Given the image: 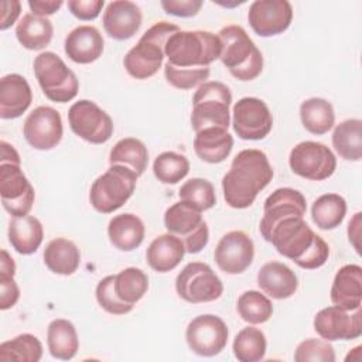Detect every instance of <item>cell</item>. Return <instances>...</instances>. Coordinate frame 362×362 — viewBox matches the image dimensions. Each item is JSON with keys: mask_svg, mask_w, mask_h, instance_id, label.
I'll list each match as a JSON object with an SVG mask.
<instances>
[{"mask_svg": "<svg viewBox=\"0 0 362 362\" xmlns=\"http://www.w3.org/2000/svg\"><path fill=\"white\" fill-rule=\"evenodd\" d=\"M44 263L52 273L69 276L74 274L79 267L81 253L72 240L57 238L45 246Z\"/></svg>", "mask_w": 362, "mask_h": 362, "instance_id": "cell-30", "label": "cell"}, {"mask_svg": "<svg viewBox=\"0 0 362 362\" xmlns=\"http://www.w3.org/2000/svg\"><path fill=\"white\" fill-rule=\"evenodd\" d=\"M20 298V288L14 280V274L0 272V308L8 310Z\"/></svg>", "mask_w": 362, "mask_h": 362, "instance_id": "cell-47", "label": "cell"}, {"mask_svg": "<svg viewBox=\"0 0 362 362\" xmlns=\"http://www.w3.org/2000/svg\"><path fill=\"white\" fill-rule=\"evenodd\" d=\"M0 147H1V158H0V163H16V164H21L20 156H18V153L16 151V148H14L11 144H8L7 141L1 140Z\"/></svg>", "mask_w": 362, "mask_h": 362, "instance_id": "cell-51", "label": "cell"}, {"mask_svg": "<svg viewBox=\"0 0 362 362\" xmlns=\"http://www.w3.org/2000/svg\"><path fill=\"white\" fill-rule=\"evenodd\" d=\"M233 147V137L222 127H206L197 133L194 150L197 156L209 164H218L226 160Z\"/></svg>", "mask_w": 362, "mask_h": 362, "instance_id": "cell-27", "label": "cell"}, {"mask_svg": "<svg viewBox=\"0 0 362 362\" xmlns=\"http://www.w3.org/2000/svg\"><path fill=\"white\" fill-rule=\"evenodd\" d=\"M229 337L222 318L214 314H202L192 318L185 329L189 349L199 356H215L223 351Z\"/></svg>", "mask_w": 362, "mask_h": 362, "instance_id": "cell-14", "label": "cell"}, {"mask_svg": "<svg viewBox=\"0 0 362 362\" xmlns=\"http://www.w3.org/2000/svg\"><path fill=\"white\" fill-rule=\"evenodd\" d=\"M307 202L304 195L293 188H277L264 201L259 230L264 238L272 226L287 216H304Z\"/></svg>", "mask_w": 362, "mask_h": 362, "instance_id": "cell-20", "label": "cell"}, {"mask_svg": "<svg viewBox=\"0 0 362 362\" xmlns=\"http://www.w3.org/2000/svg\"><path fill=\"white\" fill-rule=\"evenodd\" d=\"M184 255L185 246L182 240L173 233H164L153 239L148 245L146 260L153 270L167 273L180 264Z\"/></svg>", "mask_w": 362, "mask_h": 362, "instance_id": "cell-26", "label": "cell"}, {"mask_svg": "<svg viewBox=\"0 0 362 362\" xmlns=\"http://www.w3.org/2000/svg\"><path fill=\"white\" fill-rule=\"evenodd\" d=\"M209 66L202 68H177L164 64V76L167 82L177 89H192L199 83H204L209 76Z\"/></svg>", "mask_w": 362, "mask_h": 362, "instance_id": "cell-43", "label": "cell"}, {"mask_svg": "<svg viewBox=\"0 0 362 362\" xmlns=\"http://www.w3.org/2000/svg\"><path fill=\"white\" fill-rule=\"evenodd\" d=\"M148 288L147 274L137 267H126L113 276V290L119 300L133 305L143 298Z\"/></svg>", "mask_w": 362, "mask_h": 362, "instance_id": "cell-37", "label": "cell"}, {"mask_svg": "<svg viewBox=\"0 0 362 362\" xmlns=\"http://www.w3.org/2000/svg\"><path fill=\"white\" fill-rule=\"evenodd\" d=\"M232 93L229 88L218 81L204 82L192 96L191 126L195 133L206 127L226 129L230 124L229 106Z\"/></svg>", "mask_w": 362, "mask_h": 362, "instance_id": "cell-6", "label": "cell"}, {"mask_svg": "<svg viewBox=\"0 0 362 362\" xmlns=\"http://www.w3.org/2000/svg\"><path fill=\"white\" fill-rule=\"evenodd\" d=\"M266 337L262 329L246 327L240 329L233 339V355L240 362H259L266 354Z\"/></svg>", "mask_w": 362, "mask_h": 362, "instance_id": "cell-39", "label": "cell"}, {"mask_svg": "<svg viewBox=\"0 0 362 362\" xmlns=\"http://www.w3.org/2000/svg\"><path fill=\"white\" fill-rule=\"evenodd\" d=\"M180 201L189 204L198 211L211 209L216 204V195L212 182L205 178H191L185 181L178 191Z\"/></svg>", "mask_w": 362, "mask_h": 362, "instance_id": "cell-42", "label": "cell"}, {"mask_svg": "<svg viewBox=\"0 0 362 362\" xmlns=\"http://www.w3.org/2000/svg\"><path fill=\"white\" fill-rule=\"evenodd\" d=\"M255 245L243 230H230L225 233L214 252L218 267L228 274L243 273L253 262Z\"/></svg>", "mask_w": 362, "mask_h": 362, "instance_id": "cell-19", "label": "cell"}, {"mask_svg": "<svg viewBox=\"0 0 362 362\" xmlns=\"http://www.w3.org/2000/svg\"><path fill=\"white\" fill-rule=\"evenodd\" d=\"M288 164L294 174L305 180L322 181L334 174L337 158L325 144L307 140L293 147Z\"/></svg>", "mask_w": 362, "mask_h": 362, "instance_id": "cell-11", "label": "cell"}, {"mask_svg": "<svg viewBox=\"0 0 362 362\" xmlns=\"http://www.w3.org/2000/svg\"><path fill=\"white\" fill-rule=\"evenodd\" d=\"M238 313L240 318L249 324H263L273 314L272 301L256 290H247L238 298Z\"/></svg>", "mask_w": 362, "mask_h": 362, "instance_id": "cell-40", "label": "cell"}, {"mask_svg": "<svg viewBox=\"0 0 362 362\" xmlns=\"http://www.w3.org/2000/svg\"><path fill=\"white\" fill-rule=\"evenodd\" d=\"M146 228L143 221L134 214H120L113 216L107 225L110 243L123 252L137 249L144 239Z\"/></svg>", "mask_w": 362, "mask_h": 362, "instance_id": "cell-28", "label": "cell"}, {"mask_svg": "<svg viewBox=\"0 0 362 362\" xmlns=\"http://www.w3.org/2000/svg\"><path fill=\"white\" fill-rule=\"evenodd\" d=\"M232 113L233 130L243 140H262L273 127V116L267 105L259 98L239 99Z\"/></svg>", "mask_w": 362, "mask_h": 362, "instance_id": "cell-15", "label": "cell"}, {"mask_svg": "<svg viewBox=\"0 0 362 362\" xmlns=\"http://www.w3.org/2000/svg\"><path fill=\"white\" fill-rule=\"evenodd\" d=\"M42 356V344L33 334H20L0 345V361L38 362Z\"/></svg>", "mask_w": 362, "mask_h": 362, "instance_id": "cell-38", "label": "cell"}, {"mask_svg": "<svg viewBox=\"0 0 362 362\" xmlns=\"http://www.w3.org/2000/svg\"><path fill=\"white\" fill-rule=\"evenodd\" d=\"M21 11V3L17 0H6L1 1V21H0V30H7L11 27L16 20L18 18Z\"/></svg>", "mask_w": 362, "mask_h": 362, "instance_id": "cell-49", "label": "cell"}, {"mask_svg": "<svg viewBox=\"0 0 362 362\" xmlns=\"http://www.w3.org/2000/svg\"><path fill=\"white\" fill-rule=\"evenodd\" d=\"M276 250L298 267L313 270L328 260L329 246L304 221V216H287L276 222L264 236Z\"/></svg>", "mask_w": 362, "mask_h": 362, "instance_id": "cell-1", "label": "cell"}, {"mask_svg": "<svg viewBox=\"0 0 362 362\" xmlns=\"http://www.w3.org/2000/svg\"><path fill=\"white\" fill-rule=\"evenodd\" d=\"M68 122L76 136L92 144L106 143L113 134L110 116L88 99H81L69 107Z\"/></svg>", "mask_w": 362, "mask_h": 362, "instance_id": "cell-12", "label": "cell"}, {"mask_svg": "<svg viewBox=\"0 0 362 362\" xmlns=\"http://www.w3.org/2000/svg\"><path fill=\"white\" fill-rule=\"evenodd\" d=\"M164 226L168 233L178 236L188 253L201 252L209 240L208 225L201 211L184 201H178L167 208L164 214Z\"/></svg>", "mask_w": 362, "mask_h": 362, "instance_id": "cell-9", "label": "cell"}, {"mask_svg": "<svg viewBox=\"0 0 362 362\" xmlns=\"http://www.w3.org/2000/svg\"><path fill=\"white\" fill-rule=\"evenodd\" d=\"M272 178L273 168L262 150H242L222 178L223 198L230 208L245 209L255 202L257 194L269 185Z\"/></svg>", "mask_w": 362, "mask_h": 362, "instance_id": "cell-2", "label": "cell"}, {"mask_svg": "<svg viewBox=\"0 0 362 362\" xmlns=\"http://www.w3.org/2000/svg\"><path fill=\"white\" fill-rule=\"evenodd\" d=\"M332 146L341 158L359 161L362 158V122L359 119L341 122L334 129Z\"/></svg>", "mask_w": 362, "mask_h": 362, "instance_id": "cell-34", "label": "cell"}, {"mask_svg": "<svg viewBox=\"0 0 362 362\" xmlns=\"http://www.w3.org/2000/svg\"><path fill=\"white\" fill-rule=\"evenodd\" d=\"M141 11L139 6L129 0L110 1L103 11V28L106 34L117 41L132 38L141 25Z\"/></svg>", "mask_w": 362, "mask_h": 362, "instance_id": "cell-21", "label": "cell"}, {"mask_svg": "<svg viewBox=\"0 0 362 362\" xmlns=\"http://www.w3.org/2000/svg\"><path fill=\"white\" fill-rule=\"evenodd\" d=\"M222 42L211 31H181L171 34L164 45L167 62L177 68L209 66L221 57Z\"/></svg>", "mask_w": 362, "mask_h": 362, "instance_id": "cell-3", "label": "cell"}, {"mask_svg": "<svg viewBox=\"0 0 362 362\" xmlns=\"http://www.w3.org/2000/svg\"><path fill=\"white\" fill-rule=\"evenodd\" d=\"M300 119L307 132L321 136L332 129L335 112L327 99L310 98L300 105Z\"/></svg>", "mask_w": 362, "mask_h": 362, "instance_id": "cell-33", "label": "cell"}, {"mask_svg": "<svg viewBox=\"0 0 362 362\" xmlns=\"http://www.w3.org/2000/svg\"><path fill=\"white\" fill-rule=\"evenodd\" d=\"M0 272L16 274V263L13 257L7 253L6 249H1V257H0Z\"/></svg>", "mask_w": 362, "mask_h": 362, "instance_id": "cell-52", "label": "cell"}, {"mask_svg": "<svg viewBox=\"0 0 362 362\" xmlns=\"http://www.w3.org/2000/svg\"><path fill=\"white\" fill-rule=\"evenodd\" d=\"M180 28L168 21L153 24L129 49L123 58V65L127 74L136 79H147L158 72L164 59V45L168 37Z\"/></svg>", "mask_w": 362, "mask_h": 362, "instance_id": "cell-5", "label": "cell"}, {"mask_svg": "<svg viewBox=\"0 0 362 362\" xmlns=\"http://www.w3.org/2000/svg\"><path fill=\"white\" fill-rule=\"evenodd\" d=\"M0 197L3 208L13 216H25L33 208L35 192L21 165L0 163Z\"/></svg>", "mask_w": 362, "mask_h": 362, "instance_id": "cell-13", "label": "cell"}, {"mask_svg": "<svg viewBox=\"0 0 362 362\" xmlns=\"http://www.w3.org/2000/svg\"><path fill=\"white\" fill-rule=\"evenodd\" d=\"M218 37L222 42L219 59L233 78L252 81L260 75L263 69V55L245 28L230 24L221 28Z\"/></svg>", "mask_w": 362, "mask_h": 362, "instance_id": "cell-4", "label": "cell"}, {"mask_svg": "<svg viewBox=\"0 0 362 362\" xmlns=\"http://www.w3.org/2000/svg\"><path fill=\"white\" fill-rule=\"evenodd\" d=\"M331 301L346 311L361 308L362 267L359 264H345L337 272L331 287Z\"/></svg>", "mask_w": 362, "mask_h": 362, "instance_id": "cell-22", "label": "cell"}, {"mask_svg": "<svg viewBox=\"0 0 362 362\" xmlns=\"http://www.w3.org/2000/svg\"><path fill=\"white\" fill-rule=\"evenodd\" d=\"M175 290L184 301L199 304L218 300L223 293V284L209 264L191 262L178 273Z\"/></svg>", "mask_w": 362, "mask_h": 362, "instance_id": "cell-10", "label": "cell"}, {"mask_svg": "<svg viewBox=\"0 0 362 362\" xmlns=\"http://www.w3.org/2000/svg\"><path fill=\"white\" fill-rule=\"evenodd\" d=\"M296 362H334L335 361V351L328 341L308 338L300 342L294 352Z\"/></svg>", "mask_w": 362, "mask_h": 362, "instance_id": "cell-44", "label": "cell"}, {"mask_svg": "<svg viewBox=\"0 0 362 362\" xmlns=\"http://www.w3.org/2000/svg\"><path fill=\"white\" fill-rule=\"evenodd\" d=\"M103 45V37L96 27L79 25L66 35L64 49L71 61L90 64L102 55Z\"/></svg>", "mask_w": 362, "mask_h": 362, "instance_id": "cell-24", "label": "cell"}, {"mask_svg": "<svg viewBox=\"0 0 362 362\" xmlns=\"http://www.w3.org/2000/svg\"><path fill=\"white\" fill-rule=\"evenodd\" d=\"M33 92L20 74H8L0 79V117H20L31 105Z\"/></svg>", "mask_w": 362, "mask_h": 362, "instance_id": "cell-23", "label": "cell"}, {"mask_svg": "<svg viewBox=\"0 0 362 362\" xmlns=\"http://www.w3.org/2000/svg\"><path fill=\"white\" fill-rule=\"evenodd\" d=\"M257 286L274 300L291 297L298 287L296 273L280 262H267L257 272Z\"/></svg>", "mask_w": 362, "mask_h": 362, "instance_id": "cell-25", "label": "cell"}, {"mask_svg": "<svg viewBox=\"0 0 362 362\" xmlns=\"http://www.w3.org/2000/svg\"><path fill=\"white\" fill-rule=\"evenodd\" d=\"M109 163L110 165H126L140 177L148 164L147 147L141 140L136 137H124L119 140L110 150Z\"/></svg>", "mask_w": 362, "mask_h": 362, "instance_id": "cell-35", "label": "cell"}, {"mask_svg": "<svg viewBox=\"0 0 362 362\" xmlns=\"http://www.w3.org/2000/svg\"><path fill=\"white\" fill-rule=\"evenodd\" d=\"M346 214V202L338 194H324L311 206L313 222L322 230L338 228Z\"/></svg>", "mask_w": 362, "mask_h": 362, "instance_id": "cell-36", "label": "cell"}, {"mask_svg": "<svg viewBox=\"0 0 362 362\" xmlns=\"http://www.w3.org/2000/svg\"><path fill=\"white\" fill-rule=\"evenodd\" d=\"M44 229L41 222L31 215L13 218L8 223V242L20 255H33L41 246Z\"/></svg>", "mask_w": 362, "mask_h": 362, "instance_id": "cell-29", "label": "cell"}, {"mask_svg": "<svg viewBox=\"0 0 362 362\" xmlns=\"http://www.w3.org/2000/svg\"><path fill=\"white\" fill-rule=\"evenodd\" d=\"M160 4L167 14L175 17H194L204 3L201 0H161Z\"/></svg>", "mask_w": 362, "mask_h": 362, "instance_id": "cell-48", "label": "cell"}, {"mask_svg": "<svg viewBox=\"0 0 362 362\" xmlns=\"http://www.w3.org/2000/svg\"><path fill=\"white\" fill-rule=\"evenodd\" d=\"M105 6L103 0H69L68 8L78 20L90 21L95 20Z\"/></svg>", "mask_w": 362, "mask_h": 362, "instance_id": "cell-46", "label": "cell"}, {"mask_svg": "<svg viewBox=\"0 0 362 362\" xmlns=\"http://www.w3.org/2000/svg\"><path fill=\"white\" fill-rule=\"evenodd\" d=\"M153 173L163 184H177L189 173V161L180 153L164 151L156 157Z\"/></svg>", "mask_w": 362, "mask_h": 362, "instance_id": "cell-41", "label": "cell"}, {"mask_svg": "<svg viewBox=\"0 0 362 362\" xmlns=\"http://www.w3.org/2000/svg\"><path fill=\"white\" fill-rule=\"evenodd\" d=\"M23 133L27 143L35 150L57 147L64 133L59 112L51 106L35 107L24 120Z\"/></svg>", "mask_w": 362, "mask_h": 362, "instance_id": "cell-16", "label": "cell"}, {"mask_svg": "<svg viewBox=\"0 0 362 362\" xmlns=\"http://www.w3.org/2000/svg\"><path fill=\"white\" fill-rule=\"evenodd\" d=\"M359 219H361V212L355 214L354 219H352V221H349V225H348V236H349V242H352V245H354V247H355V249H356L355 239H358V236H359V233H358V230H359Z\"/></svg>", "mask_w": 362, "mask_h": 362, "instance_id": "cell-53", "label": "cell"}, {"mask_svg": "<svg viewBox=\"0 0 362 362\" xmlns=\"http://www.w3.org/2000/svg\"><path fill=\"white\" fill-rule=\"evenodd\" d=\"M137 177L139 175L126 165H110L90 187L89 201L92 206L100 214H112L119 209L133 195Z\"/></svg>", "mask_w": 362, "mask_h": 362, "instance_id": "cell-7", "label": "cell"}, {"mask_svg": "<svg viewBox=\"0 0 362 362\" xmlns=\"http://www.w3.org/2000/svg\"><path fill=\"white\" fill-rule=\"evenodd\" d=\"M47 345L54 358L61 361L72 359L79 348V339L74 324L64 318L51 321L47 329Z\"/></svg>", "mask_w": 362, "mask_h": 362, "instance_id": "cell-31", "label": "cell"}, {"mask_svg": "<svg viewBox=\"0 0 362 362\" xmlns=\"http://www.w3.org/2000/svg\"><path fill=\"white\" fill-rule=\"evenodd\" d=\"M95 296H96L98 304L109 314L123 315L133 310V305L123 303L116 296V293L113 290V276H106L98 283Z\"/></svg>", "mask_w": 362, "mask_h": 362, "instance_id": "cell-45", "label": "cell"}, {"mask_svg": "<svg viewBox=\"0 0 362 362\" xmlns=\"http://www.w3.org/2000/svg\"><path fill=\"white\" fill-rule=\"evenodd\" d=\"M247 20L257 35H279L290 27L293 7L287 0H256L249 7Z\"/></svg>", "mask_w": 362, "mask_h": 362, "instance_id": "cell-18", "label": "cell"}, {"mask_svg": "<svg viewBox=\"0 0 362 362\" xmlns=\"http://www.w3.org/2000/svg\"><path fill=\"white\" fill-rule=\"evenodd\" d=\"M314 329L325 341H348L362 335L361 308L346 311L338 305L320 310L314 317Z\"/></svg>", "mask_w": 362, "mask_h": 362, "instance_id": "cell-17", "label": "cell"}, {"mask_svg": "<svg viewBox=\"0 0 362 362\" xmlns=\"http://www.w3.org/2000/svg\"><path fill=\"white\" fill-rule=\"evenodd\" d=\"M62 4L64 3L61 0H30L28 1V7L31 8L33 14L40 17H45L57 13L62 7Z\"/></svg>", "mask_w": 362, "mask_h": 362, "instance_id": "cell-50", "label": "cell"}, {"mask_svg": "<svg viewBox=\"0 0 362 362\" xmlns=\"http://www.w3.org/2000/svg\"><path fill=\"white\" fill-rule=\"evenodd\" d=\"M34 74L44 95L52 102L66 103L78 95L79 82L76 75L52 51L35 57Z\"/></svg>", "mask_w": 362, "mask_h": 362, "instance_id": "cell-8", "label": "cell"}, {"mask_svg": "<svg viewBox=\"0 0 362 362\" xmlns=\"http://www.w3.org/2000/svg\"><path fill=\"white\" fill-rule=\"evenodd\" d=\"M52 34V23L47 17H40L33 13L24 14L16 27L18 42L31 51L45 48L51 42Z\"/></svg>", "mask_w": 362, "mask_h": 362, "instance_id": "cell-32", "label": "cell"}]
</instances>
